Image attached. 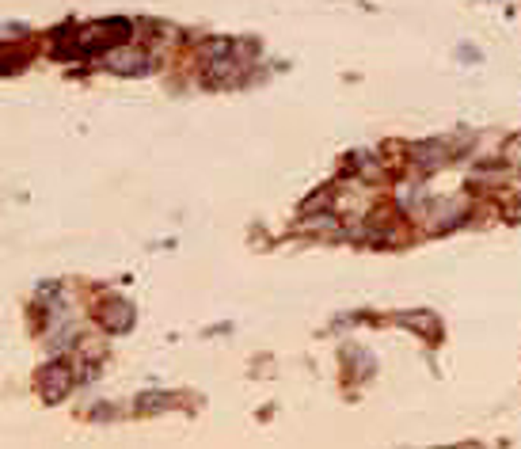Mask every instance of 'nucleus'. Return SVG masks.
I'll use <instances>...</instances> for the list:
<instances>
[{"label": "nucleus", "instance_id": "obj_4", "mask_svg": "<svg viewBox=\"0 0 521 449\" xmlns=\"http://www.w3.org/2000/svg\"><path fill=\"white\" fill-rule=\"evenodd\" d=\"M206 80L209 84H232V80H240V69H236V61L217 57L213 66H209V73H206Z\"/></svg>", "mask_w": 521, "mask_h": 449}, {"label": "nucleus", "instance_id": "obj_7", "mask_svg": "<svg viewBox=\"0 0 521 449\" xmlns=\"http://www.w3.org/2000/svg\"><path fill=\"white\" fill-rule=\"evenodd\" d=\"M301 229L305 232H335V218H316V221H305Z\"/></svg>", "mask_w": 521, "mask_h": 449}, {"label": "nucleus", "instance_id": "obj_6", "mask_svg": "<svg viewBox=\"0 0 521 449\" xmlns=\"http://www.w3.org/2000/svg\"><path fill=\"white\" fill-rule=\"evenodd\" d=\"M503 157H506V160H510L514 168H521V134L506 141V148H503Z\"/></svg>", "mask_w": 521, "mask_h": 449}, {"label": "nucleus", "instance_id": "obj_1", "mask_svg": "<svg viewBox=\"0 0 521 449\" xmlns=\"http://www.w3.org/2000/svg\"><path fill=\"white\" fill-rule=\"evenodd\" d=\"M107 66H111L115 73H145L148 57L138 54V50H115V54H107Z\"/></svg>", "mask_w": 521, "mask_h": 449}, {"label": "nucleus", "instance_id": "obj_8", "mask_svg": "<svg viewBox=\"0 0 521 449\" xmlns=\"http://www.w3.org/2000/svg\"><path fill=\"white\" fill-rule=\"evenodd\" d=\"M164 403H168V396H145L138 408H141V412H157V408H164Z\"/></svg>", "mask_w": 521, "mask_h": 449}, {"label": "nucleus", "instance_id": "obj_2", "mask_svg": "<svg viewBox=\"0 0 521 449\" xmlns=\"http://www.w3.org/2000/svg\"><path fill=\"white\" fill-rule=\"evenodd\" d=\"M69 384H73L69 370H65V366H50V373L42 377V393H46V400H61L65 393H69Z\"/></svg>", "mask_w": 521, "mask_h": 449}, {"label": "nucleus", "instance_id": "obj_3", "mask_svg": "<svg viewBox=\"0 0 521 449\" xmlns=\"http://www.w3.org/2000/svg\"><path fill=\"white\" fill-rule=\"evenodd\" d=\"M103 324L111 328V332H126L129 324H134V309H129L126 301H115V305H107V309H103Z\"/></svg>", "mask_w": 521, "mask_h": 449}, {"label": "nucleus", "instance_id": "obj_5", "mask_svg": "<svg viewBox=\"0 0 521 449\" xmlns=\"http://www.w3.org/2000/svg\"><path fill=\"white\" fill-rule=\"evenodd\" d=\"M400 324H407V328H415V332H426V335H434V316L430 312H407V316H400Z\"/></svg>", "mask_w": 521, "mask_h": 449}]
</instances>
